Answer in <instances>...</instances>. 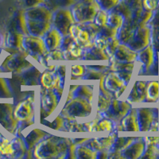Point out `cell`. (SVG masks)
<instances>
[{"label":"cell","instance_id":"1","mask_svg":"<svg viewBox=\"0 0 159 159\" xmlns=\"http://www.w3.org/2000/svg\"><path fill=\"white\" fill-rule=\"evenodd\" d=\"M72 139L49 134L33 149L34 157L38 159L66 158Z\"/></svg>","mask_w":159,"mask_h":159},{"label":"cell","instance_id":"2","mask_svg":"<svg viewBox=\"0 0 159 159\" xmlns=\"http://www.w3.org/2000/svg\"><path fill=\"white\" fill-rule=\"evenodd\" d=\"M93 111V103L84 98L75 96L69 102L65 103V106L60 114L64 118L86 119L91 116Z\"/></svg>","mask_w":159,"mask_h":159},{"label":"cell","instance_id":"3","mask_svg":"<svg viewBox=\"0 0 159 159\" xmlns=\"http://www.w3.org/2000/svg\"><path fill=\"white\" fill-rule=\"evenodd\" d=\"M101 9L96 0H79L71 7L76 23L93 22L97 13Z\"/></svg>","mask_w":159,"mask_h":159},{"label":"cell","instance_id":"4","mask_svg":"<svg viewBox=\"0 0 159 159\" xmlns=\"http://www.w3.org/2000/svg\"><path fill=\"white\" fill-rule=\"evenodd\" d=\"M28 57H30L29 53L24 49L17 53L10 54L3 61L0 69H2L3 72L7 71L15 74H21L34 66L27 60Z\"/></svg>","mask_w":159,"mask_h":159},{"label":"cell","instance_id":"5","mask_svg":"<svg viewBox=\"0 0 159 159\" xmlns=\"http://www.w3.org/2000/svg\"><path fill=\"white\" fill-rule=\"evenodd\" d=\"M40 120L47 119L52 116L57 108L61 99L53 90H49L42 87L40 90Z\"/></svg>","mask_w":159,"mask_h":159},{"label":"cell","instance_id":"6","mask_svg":"<svg viewBox=\"0 0 159 159\" xmlns=\"http://www.w3.org/2000/svg\"><path fill=\"white\" fill-rule=\"evenodd\" d=\"M137 115L141 131H157L158 127V109L156 107H138Z\"/></svg>","mask_w":159,"mask_h":159},{"label":"cell","instance_id":"7","mask_svg":"<svg viewBox=\"0 0 159 159\" xmlns=\"http://www.w3.org/2000/svg\"><path fill=\"white\" fill-rule=\"evenodd\" d=\"M76 23L71 8H61L53 12L52 19V27L56 28L64 36L69 34V29Z\"/></svg>","mask_w":159,"mask_h":159},{"label":"cell","instance_id":"8","mask_svg":"<svg viewBox=\"0 0 159 159\" xmlns=\"http://www.w3.org/2000/svg\"><path fill=\"white\" fill-rule=\"evenodd\" d=\"M22 48L29 53L30 57L35 60L37 62L40 57L48 53V50L43 38L35 35H25L22 43Z\"/></svg>","mask_w":159,"mask_h":159},{"label":"cell","instance_id":"9","mask_svg":"<svg viewBox=\"0 0 159 159\" xmlns=\"http://www.w3.org/2000/svg\"><path fill=\"white\" fill-rule=\"evenodd\" d=\"M131 107L132 105L126 99L121 100L119 99L113 98L109 108L100 115L103 118H107L114 122L116 124H118L120 123L123 117L127 116Z\"/></svg>","mask_w":159,"mask_h":159},{"label":"cell","instance_id":"10","mask_svg":"<svg viewBox=\"0 0 159 159\" xmlns=\"http://www.w3.org/2000/svg\"><path fill=\"white\" fill-rule=\"evenodd\" d=\"M150 44H151V31L148 24H145L134 30L131 38L126 45L138 52Z\"/></svg>","mask_w":159,"mask_h":159},{"label":"cell","instance_id":"11","mask_svg":"<svg viewBox=\"0 0 159 159\" xmlns=\"http://www.w3.org/2000/svg\"><path fill=\"white\" fill-rule=\"evenodd\" d=\"M34 98L28 97L14 107L13 114L18 122L34 121L35 117Z\"/></svg>","mask_w":159,"mask_h":159},{"label":"cell","instance_id":"12","mask_svg":"<svg viewBox=\"0 0 159 159\" xmlns=\"http://www.w3.org/2000/svg\"><path fill=\"white\" fill-rule=\"evenodd\" d=\"M14 107L10 103L0 104V123L9 133L15 134L19 122L13 114Z\"/></svg>","mask_w":159,"mask_h":159},{"label":"cell","instance_id":"13","mask_svg":"<svg viewBox=\"0 0 159 159\" xmlns=\"http://www.w3.org/2000/svg\"><path fill=\"white\" fill-rule=\"evenodd\" d=\"M147 82L144 80H136L132 86L126 100L130 104L141 103L146 99Z\"/></svg>","mask_w":159,"mask_h":159},{"label":"cell","instance_id":"14","mask_svg":"<svg viewBox=\"0 0 159 159\" xmlns=\"http://www.w3.org/2000/svg\"><path fill=\"white\" fill-rule=\"evenodd\" d=\"M25 35L15 30L8 32L5 39L6 50L10 52V54H14L23 49L22 43Z\"/></svg>","mask_w":159,"mask_h":159},{"label":"cell","instance_id":"15","mask_svg":"<svg viewBox=\"0 0 159 159\" xmlns=\"http://www.w3.org/2000/svg\"><path fill=\"white\" fill-rule=\"evenodd\" d=\"M145 149H146V143L144 138H136L133 143H130L127 148L122 151V154L124 158H140L144 154Z\"/></svg>","mask_w":159,"mask_h":159},{"label":"cell","instance_id":"16","mask_svg":"<svg viewBox=\"0 0 159 159\" xmlns=\"http://www.w3.org/2000/svg\"><path fill=\"white\" fill-rule=\"evenodd\" d=\"M27 22L28 30L30 34L35 35V36L42 37L52 28V22L47 21H42V20H31L26 19Z\"/></svg>","mask_w":159,"mask_h":159},{"label":"cell","instance_id":"17","mask_svg":"<svg viewBox=\"0 0 159 159\" xmlns=\"http://www.w3.org/2000/svg\"><path fill=\"white\" fill-rule=\"evenodd\" d=\"M138 52L134 51L126 44L120 43L114 54L115 59L119 62H134L137 60Z\"/></svg>","mask_w":159,"mask_h":159},{"label":"cell","instance_id":"18","mask_svg":"<svg viewBox=\"0 0 159 159\" xmlns=\"http://www.w3.org/2000/svg\"><path fill=\"white\" fill-rule=\"evenodd\" d=\"M154 52L155 50L151 44L138 52L136 61L142 64L143 69L146 71H149L154 66Z\"/></svg>","mask_w":159,"mask_h":159},{"label":"cell","instance_id":"19","mask_svg":"<svg viewBox=\"0 0 159 159\" xmlns=\"http://www.w3.org/2000/svg\"><path fill=\"white\" fill-rule=\"evenodd\" d=\"M43 39L48 50L52 51L60 49L63 39V35L56 28L52 26V28L44 35Z\"/></svg>","mask_w":159,"mask_h":159},{"label":"cell","instance_id":"20","mask_svg":"<svg viewBox=\"0 0 159 159\" xmlns=\"http://www.w3.org/2000/svg\"><path fill=\"white\" fill-rule=\"evenodd\" d=\"M147 24L151 31V45L155 52L159 53V7L154 11L153 16Z\"/></svg>","mask_w":159,"mask_h":159},{"label":"cell","instance_id":"21","mask_svg":"<svg viewBox=\"0 0 159 159\" xmlns=\"http://www.w3.org/2000/svg\"><path fill=\"white\" fill-rule=\"evenodd\" d=\"M123 128V131H140L138 121L137 108L131 107L127 115L120 122Z\"/></svg>","mask_w":159,"mask_h":159},{"label":"cell","instance_id":"22","mask_svg":"<svg viewBox=\"0 0 159 159\" xmlns=\"http://www.w3.org/2000/svg\"><path fill=\"white\" fill-rule=\"evenodd\" d=\"M109 57L106 51L94 45L90 49L84 50L82 60L89 61H108Z\"/></svg>","mask_w":159,"mask_h":159},{"label":"cell","instance_id":"23","mask_svg":"<svg viewBox=\"0 0 159 159\" xmlns=\"http://www.w3.org/2000/svg\"><path fill=\"white\" fill-rule=\"evenodd\" d=\"M125 84H125V82L119 77V75L116 72L110 71L105 76V89H107L110 93H111L112 95H114L115 92L119 91Z\"/></svg>","mask_w":159,"mask_h":159},{"label":"cell","instance_id":"24","mask_svg":"<svg viewBox=\"0 0 159 159\" xmlns=\"http://www.w3.org/2000/svg\"><path fill=\"white\" fill-rule=\"evenodd\" d=\"M49 133L39 128L33 129L24 138V141L29 150H32L38 143L42 141L44 138L49 135Z\"/></svg>","mask_w":159,"mask_h":159},{"label":"cell","instance_id":"25","mask_svg":"<svg viewBox=\"0 0 159 159\" xmlns=\"http://www.w3.org/2000/svg\"><path fill=\"white\" fill-rule=\"evenodd\" d=\"M13 25H13V30L18 31L24 35L30 34L25 15V9H22L18 11L14 19Z\"/></svg>","mask_w":159,"mask_h":159},{"label":"cell","instance_id":"26","mask_svg":"<svg viewBox=\"0 0 159 159\" xmlns=\"http://www.w3.org/2000/svg\"><path fill=\"white\" fill-rule=\"evenodd\" d=\"M159 99V82L150 81L147 83L146 91V99L147 103H155Z\"/></svg>","mask_w":159,"mask_h":159},{"label":"cell","instance_id":"27","mask_svg":"<svg viewBox=\"0 0 159 159\" xmlns=\"http://www.w3.org/2000/svg\"><path fill=\"white\" fill-rule=\"evenodd\" d=\"M79 0H45V5L52 11L61 8H71Z\"/></svg>","mask_w":159,"mask_h":159},{"label":"cell","instance_id":"28","mask_svg":"<svg viewBox=\"0 0 159 159\" xmlns=\"http://www.w3.org/2000/svg\"><path fill=\"white\" fill-rule=\"evenodd\" d=\"M98 151L89 148L85 145L76 146V158L78 159H97Z\"/></svg>","mask_w":159,"mask_h":159},{"label":"cell","instance_id":"29","mask_svg":"<svg viewBox=\"0 0 159 159\" xmlns=\"http://www.w3.org/2000/svg\"><path fill=\"white\" fill-rule=\"evenodd\" d=\"M73 96L84 98L89 101L93 103L94 102L95 93L94 89H92L88 85H78L77 89L73 92Z\"/></svg>","mask_w":159,"mask_h":159},{"label":"cell","instance_id":"30","mask_svg":"<svg viewBox=\"0 0 159 159\" xmlns=\"http://www.w3.org/2000/svg\"><path fill=\"white\" fill-rule=\"evenodd\" d=\"M124 23V18L119 13L116 12L114 11H108L107 24L111 27L119 30L123 25Z\"/></svg>","mask_w":159,"mask_h":159},{"label":"cell","instance_id":"31","mask_svg":"<svg viewBox=\"0 0 159 159\" xmlns=\"http://www.w3.org/2000/svg\"><path fill=\"white\" fill-rule=\"evenodd\" d=\"M136 138L134 137H117L115 140L112 147H111L110 151L112 150H118V151H123L127 148L129 145L134 141Z\"/></svg>","mask_w":159,"mask_h":159},{"label":"cell","instance_id":"32","mask_svg":"<svg viewBox=\"0 0 159 159\" xmlns=\"http://www.w3.org/2000/svg\"><path fill=\"white\" fill-rule=\"evenodd\" d=\"M41 123L46 127H49L53 130H60L64 129V124H65V118L61 114H58L52 122H49L45 120V119L40 120Z\"/></svg>","mask_w":159,"mask_h":159},{"label":"cell","instance_id":"33","mask_svg":"<svg viewBox=\"0 0 159 159\" xmlns=\"http://www.w3.org/2000/svg\"><path fill=\"white\" fill-rule=\"evenodd\" d=\"M111 99H109L103 95L99 93L97 95V98H96V113L102 114L104 111H106L110 107Z\"/></svg>","mask_w":159,"mask_h":159},{"label":"cell","instance_id":"34","mask_svg":"<svg viewBox=\"0 0 159 159\" xmlns=\"http://www.w3.org/2000/svg\"><path fill=\"white\" fill-rule=\"evenodd\" d=\"M115 126H116V123L113 121L107 118H102V119H99L96 127H95L94 132L107 131L111 133L114 130Z\"/></svg>","mask_w":159,"mask_h":159},{"label":"cell","instance_id":"35","mask_svg":"<svg viewBox=\"0 0 159 159\" xmlns=\"http://www.w3.org/2000/svg\"><path fill=\"white\" fill-rule=\"evenodd\" d=\"M118 31H119V30L116 29L114 27H111V26L108 25L107 24H106L105 25L100 27L99 34H98L96 37L102 38L105 40H108L110 38L117 36Z\"/></svg>","mask_w":159,"mask_h":159},{"label":"cell","instance_id":"36","mask_svg":"<svg viewBox=\"0 0 159 159\" xmlns=\"http://www.w3.org/2000/svg\"><path fill=\"white\" fill-rule=\"evenodd\" d=\"M86 71L83 76V80H99L104 75L107 74L108 72H103L101 71L96 70L93 68L90 67L89 65H84Z\"/></svg>","mask_w":159,"mask_h":159},{"label":"cell","instance_id":"37","mask_svg":"<svg viewBox=\"0 0 159 159\" xmlns=\"http://www.w3.org/2000/svg\"><path fill=\"white\" fill-rule=\"evenodd\" d=\"M79 25L80 26L81 29H84L89 33L90 34V38L92 41H94L95 38H96L97 34L99 32V29L100 27L98 26L97 25L94 23L93 22H85V23H78Z\"/></svg>","mask_w":159,"mask_h":159},{"label":"cell","instance_id":"38","mask_svg":"<svg viewBox=\"0 0 159 159\" xmlns=\"http://www.w3.org/2000/svg\"><path fill=\"white\" fill-rule=\"evenodd\" d=\"M119 44H120V42H119V40L118 39L117 37H114V38H111L110 39L107 40L105 51H106L109 57L114 56L115 52H116Z\"/></svg>","mask_w":159,"mask_h":159},{"label":"cell","instance_id":"39","mask_svg":"<svg viewBox=\"0 0 159 159\" xmlns=\"http://www.w3.org/2000/svg\"><path fill=\"white\" fill-rule=\"evenodd\" d=\"M68 52H69L72 57H74L76 61H77V60L82 59V56H83L84 53V49L82 48L80 44L78 42V41H76V42L72 44V45L70 47V49H69Z\"/></svg>","mask_w":159,"mask_h":159},{"label":"cell","instance_id":"40","mask_svg":"<svg viewBox=\"0 0 159 159\" xmlns=\"http://www.w3.org/2000/svg\"><path fill=\"white\" fill-rule=\"evenodd\" d=\"M85 69L84 65H73L71 66V80L82 79L84 75Z\"/></svg>","mask_w":159,"mask_h":159},{"label":"cell","instance_id":"41","mask_svg":"<svg viewBox=\"0 0 159 159\" xmlns=\"http://www.w3.org/2000/svg\"><path fill=\"white\" fill-rule=\"evenodd\" d=\"M107 16H108V11L103 9L99 10L97 15L95 17L93 22L99 27H102L107 24Z\"/></svg>","mask_w":159,"mask_h":159},{"label":"cell","instance_id":"42","mask_svg":"<svg viewBox=\"0 0 159 159\" xmlns=\"http://www.w3.org/2000/svg\"><path fill=\"white\" fill-rule=\"evenodd\" d=\"M102 9L110 11L119 3L121 0H96Z\"/></svg>","mask_w":159,"mask_h":159},{"label":"cell","instance_id":"43","mask_svg":"<svg viewBox=\"0 0 159 159\" xmlns=\"http://www.w3.org/2000/svg\"><path fill=\"white\" fill-rule=\"evenodd\" d=\"M19 2L23 9L25 10L45 4V0H19Z\"/></svg>","mask_w":159,"mask_h":159},{"label":"cell","instance_id":"44","mask_svg":"<svg viewBox=\"0 0 159 159\" xmlns=\"http://www.w3.org/2000/svg\"><path fill=\"white\" fill-rule=\"evenodd\" d=\"M84 145L89 147V148L92 149V150H96V151H99V150H103L102 145L99 142V138H92V139H89L87 141L84 143Z\"/></svg>","mask_w":159,"mask_h":159},{"label":"cell","instance_id":"45","mask_svg":"<svg viewBox=\"0 0 159 159\" xmlns=\"http://www.w3.org/2000/svg\"><path fill=\"white\" fill-rule=\"evenodd\" d=\"M121 1L124 2L133 12L143 8V0H121Z\"/></svg>","mask_w":159,"mask_h":159},{"label":"cell","instance_id":"46","mask_svg":"<svg viewBox=\"0 0 159 159\" xmlns=\"http://www.w3.org/2000/svg\"><path fill=\"white\" fill-rule=\"evenodd\" d=\"M143 7L144 10L150 11H154L158 7L157 0H143Z\"/></svg>","mask_w":159,"mask_h":159},{"label":"cell","instance_id":"47","mask_svg":"<svg viewBox=\"0 0 159 159\" xmlns=\"http://www.w3.org/2000/svg\"><path fill=\"white\" fill-rule=\"evenodd\" d=\"M95 45L97 46L99 49H102L103 50H105L106 49V43H107V40L103 39L102 38H99V37H96L94 40Z\"/></svg>","mask_w":159,"mask_h":159},{"label":"cell","instance_id":"48","mask_svg":"<svg viewBox=\"0 0 159 159\" xmlns=\"http://www.w3.org/2000/svg\"><path fill=\"white\" fill-rule=\"evenodd\" d=\"M56 72L65 80V76H66V65H61L57 66V68H56Z\"/></svg>","mask_w":159,"mask_h":159},{"label":"cell","instance_id":"49","mask_svg":"<svg viewBox=\"0 0 159 159\" xmlns=\"http://www.w3.org/2000/svg\"><path fill=\"white\" fill-rule=\"evenodd\" d=\"M109 155V150H101L98 151L97 153V158L105 159L108 158Z\"/></svg>","mask_w":159,"mask_h":159},{"label":"cell","instance_id":"50","mask_svg":"<svg viewBox=\"0 0 159 159\" xmlns=\"http://www.w3.org/2000/svg\"><path fill=\"white\" fill-rule=\"evenodd\" d=\"M157 6L159 7V0H157Z\"/></svg>","mask_w":159,"mask_h":159},{"label":"cell","instance_id":"51","mask_svg":"<svg viewBox=\"0 0 159 159\" xmlns=\"http://www.w3.org/2000/svg\"><path fill=\"white\" fill-rule=\"evenodd\" d=\"M157 146H158V147H159V141H158V143H157Z\"/></svg>","mask_w":159,"mask_h":159},{"label":"cell","instance_id":"52","mask_svg":"<svg viewBox=\"0 0 159 159\" xmlns=\"http://www.w3.org/2000/svg\"><path fill=\"white\" fill-rule=\"evenodd\" d=\"M0 45H1V38H0Z\"/></svg>","mask_w":159,"mask_h":159}]
</instances>
